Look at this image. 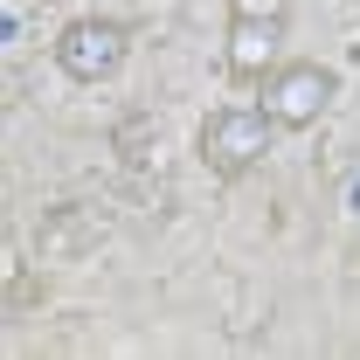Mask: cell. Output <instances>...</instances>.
<instances>
[{"instance_id":"cell-1","label":"cell","mask_w":360,"mask_h":360,"mask_svg":"<svg viewBox=\"0 0 360 360\" xmlns=\"http://www.w3.org/2000/svg\"><path fill=\"white\" fill-rule=\"evenodd\" d=\"M270 139H277V118H270V111H250V104H222V111H208V118H201L194 146H201V167H208V174L243 180L250 167H264Z\"/></svg>"},{"instance_id":"cell-2","label":"cell","mask_w":360,"mask_h":360,"mask_svg":"<svg viewBox=\"0 0 360 360\" xmlns=\"http://www.w3.org/2000/svg\"><path fill=\"white\" fill-rule=\"evenodd\" d=\"M49 56H56V70H63L70 84H104V77L125 70V56H132V28H125L118 14H77V21L56 28Z\"/></svg>"},{"instance_id":"cell-3","label":"cell","mask_w":360,"mask_h":360,"mask_svg":"<svg viewBox=\"0 0 360 360\" xmlns=\"http://www.w3.org/2000/svg\"><path fill=\"white\" fill-rule=\"evenodd\" d=\"M333 97H340V70H326V63H277L264 77V111L277 118V132H305L319 125L326 111H333Z\"/></svg>"},{"instance_id":"cell-4","label":"cell","mask_w":360,"mask_h":360,"mask_svg":"<svg viewBox=\"0 0 360 360\" xmlns=\"http://www.w3.org/2000/svg\"><path fill=\"white\" fill-rule=\"evenodd\" d=\"M222 63H229V77L236 84H264L270 70L284 63V14L277 7H236L229 14V28H222Z\"/></svg>"},{"instance_id":"cell-5","label":"cell","mask_w":360,"mask_h":360,"mask_svg":"<svg viewBox=\"0 0 360 360\" xmlns=\"http://www.w3.org/2000/svg\"><path fill=\"white\" fill-rule=\"evenodd\" d=\"M97 243H104V215L84 208V201L42 208V222H35V257L42 264H84Z\"/></svg>"},{"instance_id":"cell-6","label":"cell","mask_w":360,"mask_h":360,"mask_svg":"<svg viewBox=\"0 0 360 360\" xmlns=\"http://www.w3.org/2000/svg\"><path fill=\"white\" fill-rule=\"evenodd\" d=\"M153 146H160V118H153V111H125V118L111 125V153H118L125 167H146Z\"/></svg>"}]
</instances>
